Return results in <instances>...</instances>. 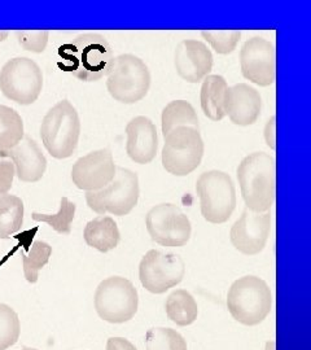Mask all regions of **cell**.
<instances>
[{
  "label": "cell",
  "instance_id": "33",
  "mask_svg": "<svg viewBox=\"0 0 311 350\" xmlns=\"http://www.w3.org/2000/svg\"><path fill=\"white\" fill-rule=\"evenodd\" d=\"M263 137H265V140H266V144L271 150H276V117L275 116H273L269 120V122L265 126Z\"/></svg>",
  "mask_w": 311,
  "mask_h": 350
},
{
  "label": "cell",
  "instance_id": "13",
  "mask_svg": "<svg viewBox=\"0 0 311 350\" xmlns=\"http://www.w3.org/2000/svg\"><path fill=\"white\" fill-rule=\"evenodd\" d=\"M240 66L245 79L262 88L271 86L276 77L273 43L261 37L250 38L240 51Z\"/></svg>",
  "mask_w": 311,
  "mask_h": 350
},
{
  "label": "cell",
  "instance_id": "28",
  "mask_svg": "<svg viewBox=\"0 0 311 350\" xmlns=\"http://www.w3.org/2000/svg\"><path fill=\"white\" fill-rule=\"evenodd\" d=\"M147 350H188L185 338L175 329L165 327L150 328L146 335Z\"/></svg>",
  "mask_w": 311,
  "mask_h": 350
},
{
  "label": "cell",
  "instance_id": "37",
  "mask_svg": "<svg viewBox=\"0 0 311 350\" xmlns=\"http://www.w3.org/2000/svg\"><path fill=\"white\" fill-rule=\"evenodd\" d=\"M21 350H38V349H34V348H23V349Z\"/></svg>",
  "mask_w": 311,
  "mask_h": 350
},
{
  "label": "cell",
  "instance_id": "26",
  "mask_svg": "<svg viewBox=\"0 0 311 350\" xmlns=\"http://www.w3.org/2000/svg\"><path fill=\"white\" fill-rule=\"evenodd\" d=\"M77 205L69 200L68 198H62L60 211L55 214H40L34 212L31 218L36 222H44L52 227L59 234H70L72 232V224L75 221Z\"/></svg>",
  "mask_w": 311,
  "mask_h": 350
},
{
  "label": "cell",
  "instance_id": "8",
  "mask_svg": "<svg viewBox=\"0 0 311 350\" xmlns=\"http://www.w3.org/2000/svg\"><path fill=\"white\" fill-rule=\"evenodd\" d=\"M95 309L108 323L120 325L131 321L137 312V288L122 276H111L100 283L95 292Z\"/></svg>",
  "mask_w": 311,
  "mask_h": 350
},
{
  "label": "cell",
  "instance_id": "3",
  "mask_svg": "<svg viewBox=\"0 0 311 350\" xmlns=\"http://www.w3.org/2000/svg\"><path fill=\"white\" fill-rule=\"evenodd\" d=\"M273 308L271 291L257 276L239 278L227 293V309L232 318L244 325L262 323Z\"/></svg>",
  "mask_w": 311,
  "mask_h": 350
},
{
  "label": "cell",
  "instance_id": "22",
  "mask_svg": "<svg viewBox=\"0 0 311 350\" xmlns=\"http://www.w3.org/2000/svg\"><path fill=\"white\" fill-rule=\"evenodd\" d=\"M179 127L199 130V117L195 108L186 100L170 101L162 111L161 129L163 137Z\"/></svg>",
  "mask_w": 311,
  "mask_h": 350
},
{
  "label": "cell",
  "instance_id": "17",
  "mask_svg": "<svg viewBox=\"0 0 311 350\" xmlns=\"http://www.w3.org/2000/svg\"><path fill=\"white\" fill-rule=\"evenodd\" d=\"M0 157L11 159L16 176L26 183H34L43 178L47 169V160L36 140L25 135L11 150H0Z\"/></svg>",
  "mask_w": 311,
  "mask_h": 350
},
{
  "label": "cell",
  "instance_id": "7",
  "mask_svg": "<svg viewBox=\"0 0 311 350\" xmlns=\"http://www.w3.org/2000/svg\"><path fill=\"white\" fill-rule=\"evenodd\" d=\"M139 200V178L137 173L116 167L112 182L99 191L86 192L88 208L99 215L111 213L122 217L137 206Z\"/></svg>",
  "mask_w": 311,
  "mask_h": 350
},
{
  "label": "cell",
  "instance_id": "1",
  "mask_svg": "<svg viewBox=\"0 0 311 350\" xmlns=\"http://www.w3.org/2000/svg\"><path fill=\"white\" fill-rule=\"evenodd\" d=\"M114 53L100 34H82L59 50V66L82 82H96L109 75Z\"/></svg>",
  "mask_w": 311,
  "mask_h": 350
},
{
  "label": "cell",
  "instance_id": "16",
  "mask_svg": "<svg viewBox=\"0 0 311 350\" xmlns=\"http://www.w3.org/2000/svg\"><path fill=\"white\" fill-rule=\"evenodd\" d=\"M175 69L188 83H199L212 72L213 55L202 42L186 39L175 50Z\"/></svg>",
  "mask_w": 311,
  "mask_h": 350
},
{
  "label": "cell",
  "instance_id": "35",
  "mask_svg": "<svg viewBox=\"0 0 311 350\" xmlns=\"http://www.w3.org/2000/svg\"><path fill=\"white\" fill-rule=\"evenodd\" d=\"M8 34H10V31H7V30H0V42L5 40L7 37H8Z\"/></svg>",
  "mask_w": 311,
  "mask_h": 350
},
{
  "label": "cell",
  "instance_id": "11",
  "mask_svg": "<svg viewBox=\"0 0 311 350\" xmlns=\"http://www.w3.org/2000/svg\"><path fill=\"white\" fill-rule=\"evenodd\" d=\"M186 274V263L179 254L150 250L139 265L141 286L150 293L161 295L178 286Z\"/></svg>",
  "mask_w": 311,
  "mask_h": 350
},
{
  "label": "cell",
  "instance_id": "32",
  "mask_svg": "<svg viewBox=\"0 0 311 350\" xmlns=\"http://www.w3.org/2000/svg\"><path fill=\"white\" fill-rule=\"evenodd\" d=\"M14 175H16V170L11 160L0 161V198L7 195L11 191Z\"/></svg>",
  "mask_w": 311,
  "mask_h": 350
},
{
  "label": "cell",
  "instance_id": "14",
  "mask_svg": "<svg viewBox=\"0 0 311 350\" xmlns=\"http://www.w3.org/2000/svg\"><path fill=\"white\" fill-rule=\"evenodd\" d=\"M271 231V214L245 209L232 226L231 243L243 254L254 256L266 247Z\"/></svg>",
  "mask_w": 311,
  "mask_h": 350
},
{
  "label": "cell",
  "instance_id": "15",
  "mask_svg": "<svg viewBox=\"0 0 311 350\" xmlns=\"http://www.w3.org/2000/svg\"><path fill=\"white\" fill-rule=\"evenodd\" d=\"M116 167L111 150H94L75 161L72 180L82 191H99L112 182Z\"/></svg>",
  "mask_w": 311,
  "mask_h": 350
},
{
  "label": "cell",
  "instance_id": "31",
  "mask_svg": "<svg viewBox=\"0 0 311 350\" xmlns=\"http://www.w3.org/2000/svg\"><path fill=\"white\" fill-rule=\"evenodd\" d=\"M14 34L24 50L34 53L44 52L50 37L49 30H17Z\"/></svg>",
  "mask_w": 311,
  "mask_h": 350
},
{
  "label": "cell",
  "instance_id": "10",
  "mask_svg": "<svg viewBox=\"0 0 311 350\" xmlns=\"http://www.w3.org/2000/svg\"><path fill=\"white\" fill-rule=\"evenodd\" d=\"M43 88V75L36 62L27 57H14L0 70L1 94L20 105L37 101Z\"/></svg>",
  "mask_w": 311,
  "mask_h": 350
},
{
  "label": "cell",
  "instance_id": "19",
  "mask_svg": "<svg viewBox=\"0 0 311 350\" xmlns=\"http://www.w3.org/2000/svg\"><path fill=\"white\" fill-rule=\"evenodd\" d=\"M260 92L247 83H237L228 88L226 116L237 126H250L257 122L261 114Z\"/></svg>",
  "mask_w": 311,
  "mask_h": 350
},
{
  "label": "cell",
  "instance_id": "23",
  "mask_svg": "<svg viewBox=\"0 0 311 350\" xmlns=\"http://www.w3.org/2000/svg\"><path fill=\"white\" fill-rule=\"evenodd\" d=\"M166 315L176 325H191L199 315L198 302L186 289H176L166 301Z\"/></svg>",
  "mask_w": 311,
  "mask_h": 350
},
{
  "label": "cell",
  "instance_id": "24",
  "mask_svg": "<svg viewBox=\"0 0 311 350\" xmlns=\"http://www.w3.org/2000/svg\"><path fill=\"white\" fill-rule=\"evenodd\" d=\"M24 202L14 195L0 198V239L11 238L24 224Z\"/></svg>",
  "mask_w": 311,
  "mask_h": 350
},
{
  "label": "cell",
  "instance_id": "2",
  "mask_svg": "<svg viewBox=\"0 0 311 350\" xmlns=\"http://www.w3.org/2000/svg\"><path fill=\"white\" fill-rule=\"evenodd\" d=\"M275 160L265 152L247 156L237 167V179L247 209L267 212L275 200Z\"/></svg>",
  "mask_w": 311,
  "mask_h": 350
},
{
  "label": "cell",
  "instance_id": "20",
  "mask_svg": "<svg viewBox=\"0 0 311 350\" xmlns=\"http://www.w3.org/2000/svg\"><path fill=\"white\" fill-rule=\"evenodd\" d=\"M228 85L222 75H208L201 86L200 101L204 114L212 121H222L226 117Z\"/></svg>",
  "mask_w": 311,
  "mask_h": 350
},
{
  "label": "cell",
  "instance_id": "9",
  "mask_svg": "<svg viewBox=\"0 0 311 350\" xmlns=\"http://www.w3.org/2000/svg\"><path fill=\"white\" fill-rule=\"evenodd\" d=\"M204 156V142L199 130L179 127L165 137L162 166L175 176H186L195 172Z\"/></svg>",
  "mask_w": 311,
  "mask_h": 350
},
{
  "label": "cell",
  "instance_id": "36",
  "mask_svg": "<svg viewBox=\"0 0 311 350\" xmlns=\"http://www.w3.org/2000/svg\"><path fill=\"white\" fill-rule=\"evenodd\" d=\"M266 350H275V341H269L266 344Z\"/></svg>",
  "mask_w": 311,
  "mask_h": 350
},
{
  "label": "cell",
  "instance_id": "12",
  "mask_svg": "<svg viewBox=\"0 0 311 350\" xmlns=\"http://www.w3.org/2000/svg\"><path fill=\"white\" fill-rule=\"evenodd\" d=\"M150 239L162 247H183L189 241L192 227L185 213L174 204H160L146 218Z\"/></svg>",
  "mask_w": 311,
  "mask_h": 350
},
{
  "label": "cell",
  "instance_id": "29",
  "mask_svg": "<svg viewBox=\"0 0 311 350\" xmlns=\"http://www.w3.org/2000/svg\"><path fill=\"white\" fill-rule=\"evenodd\" d=\"M20 319L11 306L0 304V350L13 347L20 338Z\"/></svg>",
  "mask_w": 311,
  "mask_h": 350
},
{
  "label": "cell",
  "instance_id": "18",
  "mask_svg": "<svg viewBox=\"0 0 311 350\" xmlns=\"http://www.w3.org/2000/svg\"><path fill=\"white\" fill-rule=\"evenodd\" d=\"M126 152L134 163L146 165L154 160L159 148L157 129L148 117L139 116L126 126Z\"/></svg>",
  "mask_w": 311,
  "mask_h": 350
},
{
  "label": "cell",
  "instance_id": "5",
  "mask_svg": "<svg viewBox=\"0 0 311 350\" xmlns=\"http://www.w3.org/2000/svg\"><path fill=\"white\" fill-rule=\"evenodd\" d=\"M107 77V88L111 96L122 104L143 100L150 91V69L135 55L124 53L114 57L112 70Z\"/></svg>",
  "mask_w": 311,
  "mask_h": 350
},
{
  "label": "cell",
  "instance_id": "25",
  "mask_svg": "<svg viewBox=\"0 0 311 350\" xmlns=\"http://www.w3.org/2000/svg\"><path fill=\"white\" fill-rule=\"evenodd\" d=\"M24 137V121L21 116L10 107L0 105V150H11Z\"/></svg>",
  "mask_w": 311,
  "mask_h": 350
},
{
  "label": "cell",
  "instance_id": "30",
  "mask_svg": "<svg viewBox=\"0 0 311 350\" xmlns=\"http://www.w3.org/2000/svg\"><path fill=\"white\" fill-rule=\"evenodd\" d=\"M204 38L213 50L219 55H228L236 50L237 43L241 39L240 30H204L201 31Z\"/></svg>",
  "mask_w": 311,
  "mask_h": 350
},
{
  "label": "cell",
  "instance_id": "27",
  "mask_svg": "<svg viewBox=\"0 0 311 350\" xmlns=\"http://www.w3.org/2000/svg\"><path fill=\"white\" fill-rule=\"evenodd\" d=\"M51 254H52V248L50 244L37 240L33 243L29 253L23 256L24 275L29 283L31 284L37 283L39 271L49 263Z\"/></svg>",
  "mask_w": 311,
  "mask_h": 350
},
{
  "label": "cell",
  "instance_id": "21",
  "mask_svg": "<svg viewBox=\"0 0 311 350\" xmlns=\"http://www.w3.org/2000/svg\"><path fill=\"white\" fill-rule=\"evenodd\" d=\"M83 238L88 247L101 253H107L117 248L121 240V234L112 217L99 215L86 225Z\"/></svg>",
  "mask_w": 311,
  "mask_h": 350
},
{
  "label": "cell",
  "instance_id": "34",
  "mask_svg": "<svg viewBox=\"0 0 311 350\" xmlns=\"http://www.w3.org/2000/svg\"><path fill=\"white\" fill-rule=\"evenodd\" d=\"M107 350H137L135 345L124 338H111L107 342Z\"/></svg>",
  "mask_w": 311,
  "mask_h": 350
},
{
  "label": "cell",
  "instance_id": "4",
  "mask_svg": "<svg viewBox=\"0 0 311 350\" xmlns=\"http://www.w3.org/2000/svg\"><path fill=\"white\" fill-rule=\"evenodd\" d=\"M81 134L78 112L70 101H59L44 116L40 125V138L53 159L64 160L75 153Z\"/></svg>",
  "mask_w": 311,
  "mask_h": 350
},
{
  "label": "cell",
  "instance_id": "6",
  "mask_svg": "<svg viewBox=\"0 0 311 350\" xmlns=\"http://www.w3.org/2000/svg\"><path fill=\"white\" fill-rule=\"evenodd\" d=\"M196 191L205 221L219 225L230 219L236 208V189L230 175L219 170L202 173L196 182Z\"/></svg>",
  "mask_w": 311,
  "mask_h": 350
}]
</instances>
